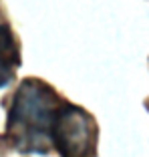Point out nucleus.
Returning a JSON list of instances; mask_svg holds the SVG:
<instances>
[{
	"label": "nucleus",
	"instance_id": "obj_1",
	"mask_svg": "<svg viewBox=\"0 0 149 157\" xmlns=\"http://www.w3.org/2000/svg\"><path fill=\"white\" fill-rule=\"evenodd\" d=\"M63 99L40 78H24L8 109L4 145L22 155H48L51 133Z\"/></svg>",
	"mask_w": 149,
	"mask_h": 157
},
{
	"label": "nucleus",
	"instance_id": "obj_4",
	"mask_svg": "<svg viewBox=\"0 0 149 157\" xmlns=\"http://www.w3.org/2000/svg\"><path fill=\"white\" fill-rule=\"evenodd\" d=\"M145 105H147V107H149V101H147V103H145Z\"/></svg>",
	"mask_w": 149,
	"mask_h": 157
},
{
	"label": "nucleus",
	"instance_id": "obj_2",
	"mask_svg": "<svg viewBox=\"0 0 149 157\" xmlns=\"http://www.w3.org/2000/svg\"><path fill=\"white\" fill-rule=\"evenodd\" d=\"M99 127L83 107L63 99L51 133L52 149L61 157H97Z\"/></svg>",
	"mask_w": 149,
	"mask_h": 157
},
{
	"label": "nucleus",
	"instance_id": "obj_3",
	"mask_svg": "<svg viewBox=\"0 0 149 157\" xmlns=\"http://www.w3.org/2000/svg\"><path fill=\"white\" fill-rule=\"evenodd\" d=\"M20 69V46L12 28L0 22V89L8 87Z\"/></svg>",
	"mask_w": 149,
	"mask_h": 157
}]
</instances>
